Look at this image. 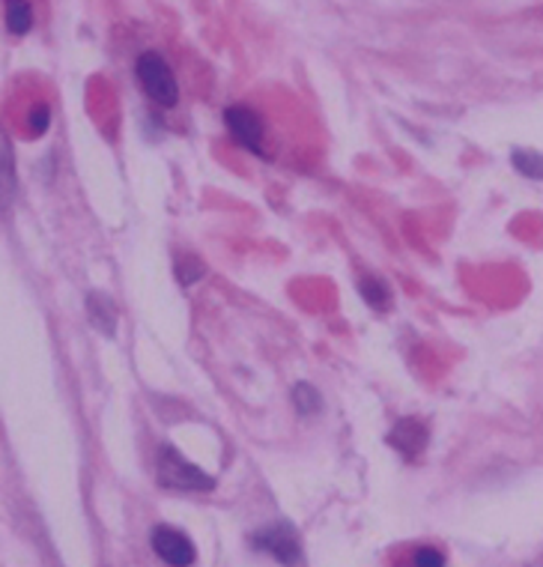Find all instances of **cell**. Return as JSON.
Wrapping results in <instances>:
<instances>
[{
	"label": "cell",
	"instance_id": "6da1fadb",
	"mask_svg": "<svg viewBox=\"0 0 543 567\" xmlns=\"http://www.w3.org/2000/svg\"><path fill=\"white\" fill-rule=\"evenodd\" d=\"M155 472H158V484L167 489H183V493H209L215 487L213 475H206L201 466H194L174 449V445H162L158 460H155Z\"/></svg>",
	"mask_w": 543,
	"mask_h": 567
},
{
	"label": "cell",
	"instance_id": "7a4b0ae2",
	"mask_svg": "<svg viewBox=\"0 0 543 567\" xmlns=\"http://www.w3.org/2000/svg\"><path fill=\"white\" fill-rule=\"evenodd\" d=\"M137 84L144 87V93L153 99L155 105L162 109H174L180 102V84H176L174 69L167 66V60L155 51H144L135 63Z\"/></svg>",
	"mask_w": 543,
	"mask_h": 567
},
{
	"label": "cell",
	"instance_id": "3957f363",
	"mask_svg": "<svg viewBox=\"0 0 543 567\" xmlns=\"http://www.w3.org/2000/svg\"><path fill=\"white\" fill-rule=\"evenodd\" d=\"M252 544L260 553L272 556L281 565H296L301 558V538L299 532L287 523V519H278V523H269L263 526L260 532H254Z\"/></svg>",
	"mask_w": 543,
	"mask_h": 567
},
{
	"label": "cell",
	"instance_id": "277c9868",
	"mask_svg": "<svg viewBox=\"0 0 543 567\" xmlns=\"http://www.w3.org/2000/svg\"><path fill=\"white\" fill-rule=\"evenodd\" d=\"M224 123H227L233 141L239 147H245L254 156H266V147H263L266 128H263V120L257 111L245 109V105H230V109L224 111Z\"/></svg>",
	"mask_w": 543,
	"mask_h": 567
},
{
	"label": "cell",
	"instance_id": "5b68a950",
	"mask_svg": "<svg viewBox=\"0 0 543 567\" xmlns=\"http://www.w3.org/2000/svg\"><path fill=\"white\" fill-rule=\"evenodd\" d=\"M153 549L155 556L162 558L167 567H192L197 561V549L183 532L171 526H158L153 532Z\"/></svg>",
	"mask_w": 543,
	"mask_h": 567
},
{
	"label": "cell",
	"instance_id": "8992f818",
	"mask_svg": "<svg viewBox=\"0 0 543 567\" xmlns=\"http://www.w3.org/2000/svg\"><path fill=\"white\" fill-rule=\"evenodd\" d=\"M388 445L398 451L403 460H418L421 457V451L427 449V440H430V433L418 419H400L391 433L386 436Z\"/></svg>",
	"mask_w": 543,
	"mask_h": 567
},
{
	"label": "cell",
	"instance_id": "52a82bcc",
	"mask_svg": "<svg viewBox=\"0 0 543 567\" xmlns=\"http://www.w3.org/2000/svg\"><path fill=\"white\" fill-rule=\"evenodd\" d=\"M88 317L96 332H102L105 338H114L116 329V308L114 302L102 293H90L88 296Z\"/></svg>",
	"mask_w": 543,
	"mask_h": 567
},
{
	"label": "cell",
	"instance_id": "ba28073f",
	"mask_svg": "<svg viewBox=\"0 0 543 567\" xmlns=\"http://www.w3.org/2000/svg\"><path fill=\"white\" fill-rule=\"evenodd\" d=\"M33 28V10L28 0H7V30L12 37H24Z\"/></svg>",
	"mask_w": 543,
	"mask_h": 567
},
{
	"label": "cell",
	"instance_id": "9c48e42d",
	"mask_svg": "<svg viewBox=\"0 0 543 567\" xmlns=\"http://www.w3.org/2000/svg\"><path fill=\"white\" fill-rule=\"evenodd\" d=\"M290 398H293V406H296V412H299V415H314V412H320L322 398H320V392L310 385V382H296V385H293Z\"/></svg>",
	"mask_w": 543,
	"mask_h": 567
},
{
	"label": "cell",
	"instance_id": "30bf717a",
	"mask_svg": "<svg viewBox=\"0 0 543 567\" xmlns=\"http://www.w3.org/2000/svg\"><path fill=\"white\" fill-rule=\"evenodd\" d=\"M514 167L529 179H543V156L541 153H532V150H514L511 156Z\"/></svg>",
	"mask_w": 543,
	"mask_h": 567
},
{
	"label": "cell",
	"instance_id": "8fae6325",
	"mask_svg": "<svg viewBox=\"0 0 543 567\" xmlns=\"http://www.w3.org/2000/svg\"><path fill=\"white\" fill-rule=\"evenodd\" d=\"M359 290H361V296H365V299H368V302L377 308V311H386L388 299H391V296H388V287L379 281V278H373V275L361 278Z\"/></svg>",
	"mask_w": 543,
	"mask_h": 567
},
{
	"label": "cell",
	"instance_id": "7c38bea8",
	"mask_svg": "<svg viewBox=\"0 0 543 567\" xmlns=\"http://www.w3.org/2000/svg\"><path fill=\"white\" fill-rule=\"evenodd\" d=\"M204 272V264H201L197 257H180V260H176V278H180L183 287H192V284L201 281Z\"/></svg>",
	"mask_w": 543,
	"mask_h": 567
},
{
	"label": "cell",
	"instance_id": "4fadbf2b",
	"mask_svg": "<svg viewBox=\"0 0 543 567\" xmlns=\"http://www.w3.org/2000/svg\"><path fill=\"white\" fill-rule=\"evenodd\" d=\"M412 567H445V556L433 547H421L412 558Z\"/></svg>",
	"mask_w": 543,
	"mask_h": 567
},
{
	"label": "cell",
	"instance_id": "5bb4252c",
	"mask_svg": "<svg viewBox=\"0 0 543 567\" xmlns=\"http://www.w3.org/2000/svg\"><path fill=\"white\" fill-rule=\"evenodd\" d=\"M49 114H51V111L45 109V105H37V109L30 111L28 126H30V132H33V135H42V132L49 128V123H51Z\"/></svg>",
	"mask_w": 543,
	"mask_h": 567
}]
</instances>
